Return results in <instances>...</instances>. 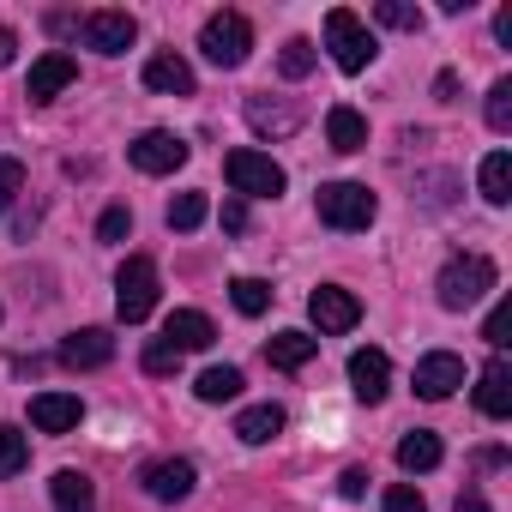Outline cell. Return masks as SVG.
I'll return each mask as SVG.
<instances>
[{"mask_svg":"<svg viewBox=\"0 0 512 512\" xmlns=\"http://www.w3.org/2000/svg\"><path fill=\"white\" fill-rule=\"evenodd\" d=\"M223 181H229L241 199H278V193H284V169H278L266 151H247V145L223 157Z\"/></svg>","mask_w":512,"mask_h":512,"instance_id":"4","label":"cell"},{"mask_svg":"<svg viewBox=\"0 0 512 512\" xmlns=\"http://www.w3.org/2000/svg\"><path fill=\"white\" fill-rule=\"evenodd\" d=\"M494 260L488 253H458V260H446V272H440V308H452V314H464V308H476L488 290H494Z\"/></svg>","mask_w":512,"mask_h":512,"instance_id":"1","label":"cell"},{"mask_svg":"<svg viewBox=\"0 0 512 512\" xmlns=\"http://www.w3.org/2000/svg\"><path fill=\"white\" fill-rule=\"evenodd\" d=\"M350 386H356L362 404H380L386 386H392V362H386V350H356V356H350Z\"/></svg>","mask_w":512,"mask_h":512,"instance_id":"15","label":"cell"},{"mask_svg":"<svg viewBox=\"0 0 512 512\" xmlns=\"http://www.w3.org/2000/svg\"><path fill=\"white\" fill-rule=\"evenodd\" d=\"M506 320H512V314H506V302H500V308H494V314H488V326H482V338H488V344H494V350H500V344H506Z\"/></svg>","mask_w":512,"mask_h":512,"instance_id":"38","label":"cell"},{"mask_svg":"<svg viewBox=\"0 0 512 512\" xmlns=\"http://www.w3.org/2000/svg\"><path fill=\"white\" fill-rule=\"evenodd\" d=\"M338 494H344V500H362V494H368V470H356V464H350V470L338 476Z\"/></svg>","mask_w":512,"mask_h":512,"instance_id":"37","label":"cell"},{"mask_svg":"<svg viewBox=\"0 0 512 512\" xmlns=\"http://www.w3.org/2000/svg\"><path fill=\"white\" fill-rule=\"evenodd\" d=\"M205 211H211V205H205V193H175V199H169V229H181V235H187V229H199V223H205Z\"/></svg>","mask_w":512,"mask_h":512,"instance_id":"29","label":"cell"},{"mask_svg":"<svg viewBox=\"0 0 512 512\" xmlns=\"http://www.w3.org/2000/svg\"><path fill=\"white\" fill-rule=\"evenodd\" d=\"M79 31H85V49H97V55H127V49H133V37H139L133 13H115V7L85 13V19H79Z\"/></svg>","mask_w":512,"mask_h":512,"instance_id":"7","label":"cell"},{"mask_svg":"<svg viewBox=\"0 0 512 512\" xmlns=\"http://www.w3.org/2000/svg\"><path fill=\"white\" fill-rule=\"evenodd\" d=\"M476 410H482L488 422H506V416H512V362H506V356H494V362L482 368V380H476Z\"/></svg>","mask_w":512,"mask_h":512,"instance_id":"12","label":"cell"},{"mask_svg":"<svg viewBox=\"0 0 512 512\" xmlns=\"http://www.w3.org/2000/svg\"><path fill=\"white\" fill-rule=\"evenodd\" d=\"M61 362H67V368H109V362H115V338H109L103 326H85V332L61 338Z\"/></svg>","mask_w":512,"mask_h":512,"instance_id":"14","label":"cell"},{"mask_svg":"<svg viewBox=\"0 0 512 512\" xmlns=\"http://www.w3.org/2000/svg\"><path fill=\"white\" fill-rule=\"evenodd\" d=\"M458 386H464V356H452V350H428V356L416 362V398L440 404V398H452Z\"/></svg>","mask_w":512,"mask_h":512,"instance_id":"9","label":"cell"},{"mask_svg":"<svg viewBox=\"0 0 512 512\" xmlns=\"http://www.w3.org/2000/svg\"><path fill=\"white\" fill-rule=\"evenodd\" d=\"M229 302H235V314L260 320V314L272 308V284H260V278H235V284H229Z\"/></svg>","mask_w":512,"mask_h":512,"instance_id":"27","label":"cell"},{"mask_svg":"<svg viewBox=\"0 0 512 512\" xmlns=\"http://www.w3.org/2000/svg\"><path fill=\"white\" fill-rule=\"evenodd\" d=\"M308 314H314V326H320L326 338H338V332H350V326L362 320V302H356L350 290H338V284H320V290L308 296Z\"/></svg>","mask_w":512,"mask_h":512,"instance_id":"10","label":"cell"},{"mask_svg":"<svg viewBox=\"0 0 512 512\" xmlns=\"http://www.w3.org/2000/svg\"><path fill=\"white\" fill-rule=\"evenodd\" d=\"M488 127L512 133V79H494V91H488Z\"/></svg>","mask_w":512,"mask_h":512,"instance_id":"31","label":"cell"},{"mask_svg":"<svg viewBox=\"0 0 512 512\" xmlns=\"http://www.w3.org/2000/svg\"><path fill=\"white\" fill-rule=\"evenodd\" d=\"M13 49H19V37H13L7 25H0V67H13Z\"/></svg>","mask_w":512,"mask_h":512,"instance_id":"42","label":"cell"},{"mask_svg":"<svg viewBox=\"0 0 512 512\" xmlns=\"http://www.w3.org/2000/svg\"><path fill=\"white\" fill-rule=\"evenodd\" d=\"M25 464H31V440H25L19 428H7V422H0V482H13Z\"/></svg>","mask_w":512,"mask_h":512,"instance_id":"28","label":"cell"},{"mask_svg":"<svg viewBox=\"0 0 512 512\" xmlns=\"http://www.w3.org/2000/svg\"><path fill=\"white\" fill-rule=\"evenodd\" d=\"M380 506H386V512H428V500H422V494H416V488H410V482H392V488H386V500H380Z\"/></svg>","mask_w":512,"mask_h":512,"instance_id":"35","label":"cell"},{"mask_svg":"<svg viewBox=\"0 0 512 512\" xmlns=\"http://www.w3.org/2000/svg\"><path fill=\"white\" fill-rule=\"evenodd\" d=\"M223 229H229V235H241V229H247V205H241V199H229V205H223Z\"/></svg>","mask_w":512,"mask_h":512,"instance_id":"39","label":"cell"},{"mask_svg":"<svg viewBox=\"0 0 512 512\" xmlns=\"http://www.w3.org/2000/svg\"><path fill=\"white\" fill-rule=\"evenodd\" d=\"M139 362H145V374H175V368H181V350H169V344H151Z\"/></svg>","mask_w":512,"mask_h":512,"instance_id":"36","label":"cell"},{"mask_svg":"<svg viewBox=\"0 0 512 512\" xmlns=\"http://www.w3.org/2000/svg\"><path fill=\"white\" fill-rule=\"evenodd\" d=\"M314 350H320V338H308V332H278V338H266V362H272V368H308Z\"/></svg>","mask_w":512,"mask_h":512,"instance_id":"23","label":"cell"},{"mask_svg":"<svg viewBox=\"0 0 512 512\" xmlns=\"http://www.w3.org/2000/svg\"><path fill=\"white\" fill-rule=\"evenodd\" d=\"M193 392H199V404H229L241 392V368H205L193 380Z\"/></svg>","mask_w":512,"mask_h":512,"instance_id":"26","label":"cell"},{"mask_svg":"<svg viewBox=\"0 0 512 512\" xmlns=\"http://www.w3.org/2000/svg\"><path fill=\"white\" fill-rule=\"evenodd\" d=\"M452 512H488V500H482V494H476V488H464V494H458V506H452Z\"/></svg>","mask_w":512,"mask_h":512,"instance_id":"41","label":"cell"},{"mask_svg":"<svg viewBox=\"0 0 512 512\" xmlns=\"http://www.w3.org/2000/svg\"><path fill=\"white\" fill-rule=\"evenodd\" d=\"M314 61H320V55H314V43H308V37H290V43H284V55H278L284 79H308V73H314Z\"/></svg>","mask_w":512,"mask_h":512,"instance_id":"30","label":"cell"},{"mask_svg":"<svg viewBox=\"0 0 512 512\" xmlns=\"http://www.w3.org/2000/svg\"><path fill=\"white\" fill-rule=\"evenodd\" d=\"M79 416H85V404L73 392H37L31 398V428H43V434H73Z\"/></svg>","mask_w":512,"mask_h":512,"instance_id":"13","label":"cell"},{"mask_svg":"<svg viewBox=\"0 0 512 512\" xmlns=\"http://www.w3.org/2000/svg\"><path fill=\"white\" fill-rule=\"evenodd\" d=\"M314 211H320V223H326V229L356 235V229H368V223H374L380 199H374L362 181H326V187H320V199H314Z\"/></svg>","mask_w":512,"mask_h":512,"instance_id":"2","label":"cell"},{"mask_svg":"<svg viewBox=\"0 0 512 512\" xmlns=\"http://www.w3.org/2000/svg\"><path fill=\"white\" fill-rule=\"evenodd\" d=\"M482 199L488 205H506L512 199V151H488L482 157Z\"/></svg>","mask_w":512,"mask_h":512,"instance_id":"25","label":"cell"},{"mask_svg":"<svg viewBox=\"0 0 512 512\" xmlns=\"http://www.w3.org/2000/svg\"><path fill=\"white\" fill-rule=\"evenodd\" d=\"M127 235H133V211L127 205H109L103 223H97V241H127Z\"/></svg>","mask_w":512,"mask_h":512,"instance_id":"34","label":"cell"},{"mask_svg":"<svg viewBox=\"0 0 512 512\" xmlns=\"http://www.w3.org/2000/svg\"><path fill=\"white\" fill-rule=\"evenodd\" d=\"M247 127H253V133L284 139V133H296V127H302V103H266V97H247Z\"/></svg>","mask_w":512,"mask_h":512,"instance_id":"18","label":"cell"},{"mask_svg":"<svg viewBox=\"0 0 512 512\" xmlns=\"http://www.w3.org/2000/svg\"><path fill=\"white\" fill-rule=\"evenodd\" d=\"M127 157H133V169H145V175H175V169L187 163V139L151 127V133H139V139L127 145Z\"/></svg>","mask_w":512,"mask_h":512,"instance_id":"8","label":"cell"},{"mask_svg":"<svg viewBox=\"0 0 512 512\" xmlns=\"http://www.w3.org/2000/svg\"><path fill=\"white\" fill-rule=\"evenodd\" d=\"M73 79H79V61H73V55H61V49H49V55L31 67V85H25V97H31V103H55V97H61Z\"/></svg>","mask_w":512,"mask_h":512,"instance_id":"11","label":"cell"},{"mask_svg":"<svg viewBox=\"0 0 512 512\" xmlns=\"http://www.w3.org/2000/svg\"><path fill=\"white\" fill-rule=\"evenodd\" d=\"M193 464L187 458H157V464H145V494L151 500H187L193 494Z\"/></svg>","mask_w":512,"mask_h":512,"instance_id":"16","label":"cell"},{"mask_svg":"<svg viewBox=\"0 0 512 512\" xmlns=\"http://www.w3.org/2000/svg\"><path fill=\"white\" fill-rule=\"evenodd\" d=\"M163 344H169V350H181V356H187V350H211V344H217V326H211L199 308H181V314H169Z\"/></svg>","mask_w":512,"mask_h":512,"instance_id":"17","label":"cell"},{"mask_svg":"<svg viewBox=\"0 0 512 512\" xmlns=\"http://www.w3.org/2000/svg\"><path fill=\"white\" fill-rule=\"evenodd\" d=\"M145 85L163 91V97H193V67L181 55H151L145 61Z\"/></svg>","mask_w":512,"mask_h":512,"instance_id":"19","label":"cell"},{"mask_svg":"<svg viewBox=\"0 0 512 512\" xmlns=\"http://www.w3.org/2000/svg\"><path fill=\"white\" fill-rule=\"evenodd\" d=\"M326 139H332V151H368V121L350 109V103H338V109H326Z\"/></svg>","mask_w":512,"mask_h":512,"instance_id":"21","label":"cell"},{"mask_svg":"<svg viewBox=\"0 0 512 512\" xmlns=\"http://www.w3.org/2000/svg\"><path fill=\"white\" fill-rule=\"evenodd\" d=\"M199 49H205V61H217V67H241L247 49H253V25H247L241 13H211L205 31H199Z\"/></svg>","mask_w":512,"mask_h":512,"instance_id":"6","label":"cell"},{"mask_svg":"<svg viewBox=\"0 0 512 512\" xmlns=\"http://www.w3.org/2000/svg\"><path fill=\"white\" fill-rule=\"evenodd\" d=\"M235 434H241L247 446H266V440L284 434V410H278V404H253V410L235 416Z\"/></svg>","mask_w":512,"mask_h":512,"instance_id":"22","label":"cell"},{"mask_svg":"<svg viewBox=\"0 0 512 512\" xmlns=\"http://www.w3.org/2000/svg\"><path fill=\"white\" fill-rule=\"evenodd\" d=\"M19 193H25V163L19 157H0V211H7Z\"/></svg>","mask_w":512,"mask_h":512,"instance_id":"33","label":"cell"},{"mask_svg":"<svg viewBox=\"0 0 512 512\" xmlns=\"http://www.w3.org/2000/svg\"><path fill=\"white\" fill-rule=\"evenodd\" d=\"M374 19H380V25H392V31H422V13L410 7V0H380Z\"/></svg>","mask_w":512,"mask_h":512,"instance_id":"32","label":"cell"},{"mask_svg":"<svg viewBox=\"0 0 512 512\" xmlns=\"http://www.w3.org/2000/svg\"><path fill=\"white\" fill-rule=\"evenodd\" d=\"M440 458H446V446H440V434H428V428H416V434H404V440H398V464H404L410 476L434 470Z\"/></svg>","mask_w":512,"mask_h":512,"instance_id":"24","label":"cell"},{"mask_svg":"<svg viewBox=\"0 0 512 512\" xmlns=\"http://www.w3.org/2000/svg\"><path fill=\"white\" fill-rule=\"evenodd\" d=\"M151 308H157V260L127 253V266L115 272V314L127 326H139V320H151Z\"/></svg>","mask_w":512,"mask_h":512,"instance_id":"3","label":"cell"},{"mask_svg":"<svg viewBox=\"0 0 512 512\" xmlns=\"http://www.w3.org/2000/svg\"><path fill=\"white\" fill-rule=\"evenodd\" d=\"M494 37L512 49V7H500V13H494Z\"/></svg>","mask_w":512,"mask_h":512,"instance_id":"40","label":"cell"},{"mask_svg":"<svg viewBox=\"0 0 512 512\" xmlns=\"http://www.w3.org/2000/svg\"><path fill=\"white\" fill-rule=\"evenodd\" d=\"M49 494H55V512H97V482L85 470H55Z\"/></svg>","mask_w":512,"mask_h":512,"instance_id":"20","label":"cell"},{"mask_svg":"<svg viewBox=\"0 0 512 512\" xmlns=\"http://www.w3.org/2000/svg\"><path fill=\"white\" fill-rule=\"evenodd\" d=\"M326 49H332V61H338L344 73H362V67L374 61V31H368L350 7H332V13H326Z\"/></svg>","mask_w":512,"mask_h":512,"instance_id":"5","label":"cell"}]
</instances>
